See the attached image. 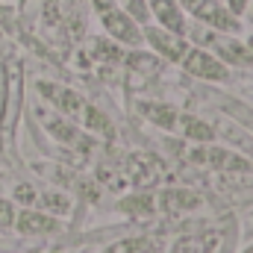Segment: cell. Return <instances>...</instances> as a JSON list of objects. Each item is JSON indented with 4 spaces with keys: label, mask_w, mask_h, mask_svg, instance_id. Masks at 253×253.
I'll list each match as a JSON object with an SVG mask.
<instances>
[{
    "label": "cell",
    "mask_w": 253,
    "mask_h": 253,
    "mask_svg": "<svg viewBox=\"0 0 253 253\" xmlns=\"http://www.w3.org/2000/svg\"><path fill=\"white\" fill-rule=\"evenodd\" d=\"M245 44H248V50H251V53H253V36H251V39H248V42H245Z\"/></svg>",
    "instance_id": "obj_21"
},
{
    "label": "cell",
    "mask_w": 253,
    "mask_h": 253,
    "mask_svg": "<svg viewBox=\"0 0 253 253\" xmlns=\"http://www.w3.org/2000/svg\"><path fill=\"white\" fill-rule=\"evenodd\" d=\"M83 121H85V126H91V129H103V132H109V121H106V115H100V109H94V106H85Z\"/></svg>",
    "instance_id": "obj_13"
},
{
    "label": "cell",
    "mask_w": 253,
    "mask_h": 253,
    "mask_svg": "<svg viewBox=\"0 0 253 253\" xmlns=\"http://www.w3.org/2000/svg\"><path fill=\"white\" fill-rule=\"evenodd\" d=\"M180 6H183V12H189L197 24H203L209 30L230 33V36L242 33V21L221 0H180Z\"/></svg>",
    "instance_id": "obj_1"
},
{
    "label": "cell",
    "mask_w": 253,
    "mask_h": 253,
    "mask_svg": "<svg viewBox=\"0 0 253 253\" xmlns=\"http://www.w3.org/2000/svg\"><path fill=\"white\" fill-rule=\"evenodd\" d=\"M118 6L124 9L126 15L141 27V24H150V9H147V0H118Z\"/></svg>",
    "instance_id": "obj_12"
},
{
    "label": "cell",
    "mask_w": 253,
    "mask_h": 253,
    "mask_svg": "<svg viewBox=\"0 0 253 253\" xmlns=\"http://www.w3.org/2000/svg\"><path fill=\"white\" fill-rule=\"evenodd\" d=\"M248 3H251V0H224V6H227V9H230V12H233L236 18H239V15H245Z\"/></svg>",
    "instance_id": "obj_20"
},
{
    "label": "cell",
    "mask_w": 253,
    "mask_h": 253,
    "mask_svg": "<svg viewBox=\"0 0 253 253\" xmlns=\"http://www.w3.org/2000/svg\"><path fill=\"white\" fill-rule=\"evenodd\" d=\"M138 109H141V115H144L147 121H153V124L162 126V129H174L177 121H180V115H177L171 106H165V103H150V100H144V103H138Z\"/></svg>",
    "instance_id": "obj_9"
},
{
    "label": "cell",
    "mask_w": 253,
    "mask_h": 253,
    "mask_svg": "<svg viewBox=\"0 0 253 253\" xmlns=\"http://www.w3.org/2000/svg\"><path fill=\"white\" fill-rule=\"evenodd\" d=\"M12 224H15V206L12 200L0 197V227H12Z\"/></svg>",
    "instance_id": "obj_18"
},
{
    "label": "cell",
    "mask_w": 253,
    "mask_h": 253,
    "mask_svg": "<svg viewBox=\"0 0 253 253\" xmlns=\"http://www.w3.org/2000/svg\"><path fill=\"white\" fill-rule=\"evenodd\" d=\"M100 21H103V30L109 33V39H115V42H121V44L135 47V44L144 42V39H141V27L126 15L121 6H112V9L100 12Z\"/></svg>",
    "instance_id": "obj_3"
},
{
    "label": "cell",
    "mask_w": 253,
    "mask_h": 253,
    "mask_svg": "<svg viewBox=\"0 0 253 253\" xmlns=\"http://www.w3.org/2000/svg\"><path fill=\"white\" fill-rule=\"evenodd\" d=\"M218 239H221V236H218L215 230L200 233V236H186V239H180V242L174 245L171 253H212L215 245H218Z\"/></svg>",
    "instance_id": "obj_10"
},
{
    "label": "cell",
    "mask_w": 253,
    "mask_h": 253,
    "mask_svg": "<svg viewBox=\"0 0 253 253\" xmlns=\"http://www.w3.org/2000/svg\"><path fill=\"white\" fill-rule=\"evenodd\" d=\"M147 9H150V18H156V27H162L174 36H186L189 21H186L180 0H147Z\"/></svg>",
    "instance_id": "obj_5"
},
{
    "label": "cell",
    "mask_w": 253,
    "mask_h": 253,
    "mask_svg": "<svg viewBox=\"0 0 253 253\" xmlns=\"http://www.w3.org/2000/svg\"><path fill=\"white\" fill-rule=\"evenodd\" d=\"M50 129H53V135H59L62 141H80V132L71 129L68 124H62V121H50Z\"/></svg>",
    "instance_id": "obj_17"
},
{
    "label": "cell",
    "mask_w": 253,
    "mask_h": 253,
    "mask_svg": "<svg viewBox=\"0 0 253 253\" xmlns=\"http://www.w3.org/2000/svg\"><path fill=\"white\" fill-rule=\"evenodd\" d=\"M180 65L189 71L191 77H197V80H212V83H224L227 77H230V71H227V65L221 62L215 53H209V50H203V47H189L186 50V56L180 59Z\"/></svg>",
    "instance_id": "obj_2"
},
{
    "label": "cell",
    "mask_w": 253,
    "mask_h": 253,
    "mask_svg": "<svg viewBox=\"0 0 253 253\" xmlns=\"http://www.w3.org/2000/svg\"><path fill=\"white\" fill-rule=\"evenodd\" d=\"M42 200V206H47L50 212H59V215H65L68 209H71V203L65 200L62 194H44V197H39Z\"/></svg>",
    "instance_id": "obj_15"
},
{
    "label": "cell",
    "mask_w": 253,
    "mask_h": 253,
    "mask_svg": "<svg viewBox=\"0 0 253 253\" xmlns=\"http://www.w3.org/2000/svg\"><path fill=\"white\" fill-rule=\"evenodd\" d=\"M147 242L144 239H124V242H115V245H109L103 253H141Z\"/></svg>",
    "instance_id": "obj_14"
},
{
    "label": "cell",
    "mask_w": 253,
    "mask_h": 253,
    "mask_svg": "<svg viewBox=\"0 0 253 253\" xmlns=\"http://www.w3.org/2000/svg\"><path fill=\"white\" fill-rule=\"evenodd\" d=\"M141 39H144L159 56H165L168 62H180V59L186 56V50H189L186 36H174V33H168V30H162V27H150V24H144Z\"/></svg>",
    "instance_id": "obj_4"
},
{
    "label": "cell",
    "mask_w": 253,
    "mask_h": 253,
    "mask_svg": "<svg viewBox=\"0 0 253 253\" xmlns=\"http://www.w3.org/2000/svg\"><path fill=\"white\" fill-rule=\"evenodd\" d=\"M15 200H18V203H24V206H36L39 194H36L33 186H18V189H15Z\"/></svg>",
    "instance_id": "obj_19"
},
{
    "label": "cell",
    "mask_w": 253,
    "mask_h": 253,
    "mask_svg": "<svg viewBox=\"0 0 253 253\" xmlns=\"http://www.w3.org/2000/svg\"><path fill=\"white\" fill-rule=\"evenodd\" d=\"M47 253H65V251H59V248H56V251H47Z\"/></svg>",
    "instance_id": "obj_22"
},
{
    "label": "cell",
    "mask_w": 253,
    "mask_h": 253,
    "mask_svg": "<svg viewBox=\"0 0 253 253\" xmlns=\"http://www.w3.org/2000/svg\"><path fill=\"white\" fill-rule=\"evenodd\" d=\"M39 91H42V97H47L59 112H65L68 118H83V112H85V100L77 94V91H71V88H65V85H53V83H39Z\"/></svg>",
    "instance_id": "obj_6"
},
{
    "label": "cell",
    "mask_w": 253,
    "mask_h": 253,
    "mask_svg": "<svg viewBox=\"0 0 253 253\" xmlns=\"http://www.w3.org/2000/svg\"><path fill=\"white\" fill-rule=\"evenodd\" d=\"M30 253H42V251H30Z\"/></svg>",
    "instance_id": "obj_23"
},
{
    "label": "cell",
    "mask_w": 253,
    "mask_h": 253,
    "mask_svg": "<svg viewBox=\"0 0 253 253\" xmlns=\"http://www.w3.org/2000/svg\"><path fill=\"white\" fill-rule=\"evenodd\" d=\"M177 124L183 126V132H186V138L191 141H212L215 138V129L206 124V121H197V118H191V115H183Z\"/></svg>",
    "instance_id": "obj_11"
},
{
    "label": "cell",
    "mask_w": 253,
    "mask_h": 253,
    "mask_svg": "<svg viewBox=\"0 0 253 253\" xmlns=\"http://www.w3.org/2000/svg\"><path fill=\"white\" fill-rule=\"evenodd\" d=\"M194 162L200 165H212V168H224V171H251V162L230 153V150H221V147H200L191 153Z\"/></svg>",
    "instance_id": "obj_7"
},
{
    "label": "cell",
    "mask_w": 253,
    "mask_h": 253,
    "mask_svg": "<svg viewBox=\"0 0 253 253\" xmlns=\"http://www.w3.org/2000/svg\"><path fill=\"white\" fill-rule=\"evenodd\" d=\"M121 209H126V212H153V203H150V197H132V200L121 203Z\"/></svg>",
    "instance_id": "obj_16"
},
{
    "label": "cell",
    "mask_w": 253,
    "mask_h": 253,
    "mask_svg": "<svg viewBox=\"0 0 253 253\" xmlns=\"http://www.w3.org/2000/svg\"><path fill=\"white\" fill-rule=\"evenodd\" d=\"M12 227H15L18 233H24V236H47V233L59 230V221L27 206L24 212H15V224H12Z\"/></svg>",
    "instance_id": "obj_8"
}]
</instances>
